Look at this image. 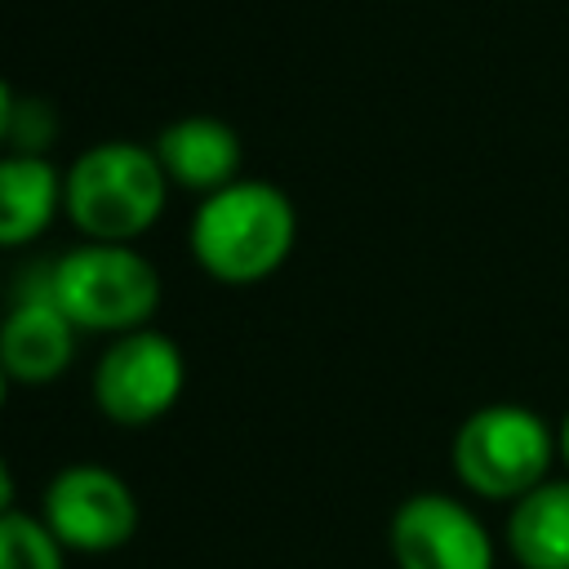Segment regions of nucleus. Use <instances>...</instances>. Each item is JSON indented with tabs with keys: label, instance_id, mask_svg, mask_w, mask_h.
<instances>
[{
	"label": "nucleus",
	"instance_id": "17",
	"mask_svg": "<svg viewBox=\"0 0 569 569\" xmlns=\"http://www.w3.org/2000/svg\"><path fill=\"white\" fill-rule=\"evenodd\" d=\"M9 387H13V382H9V373H4V365H0V409H4V400H9Z\"/></svg>",
	"mask_w": 569,
	"mask_h": 569
},
{
	"label": "nucleus",
	"instance_id": "3",
	"mask_svg": "<svg viewBox=\"0 0 569 569\" xmlns=\"http://www.w3.org/2000/svg\"><path fill=\"white\" fill-rule=\"evenodd\" d=\"M49 298L80 333H133L147 329L160 307V271L133 244L80 240L62 258H53L44 276Z\"/></svg>",
	"mask_w": 569,
	"mask_h": 569
},
{
	"label": "nucleus",
	"instance_id": "15",
	"mask_svg": "<svg viewBox=\"0 0 569 569\" xmlns=\"http://www.w3.org/2000/svg\"><path fill=\"white\" fill-rule=\"evenodd\" d=\"M13 498H18V480H13L9 458L0 453V516H4V511H13Z\"/></svg>",
	"mask_w": 569,
	"mask_h": 569
},
{
	"label": "nucleus",
	"instance_id": "5",
	"mask_svg": "<svg viewBox=\"0 0 569 569\" xmlns=\"http://www.w3.org/2000/svg\"><path fill=\"white\" fill-rule=\"evenodd\" d=\"M187 387V360L182 347L160 329H133L107 342V351L93 360V405L116 427H151L160 422Z\"/></svg>",
	"mask_w": 569,
	"mask_h": 569
},
{
	"label": "nucleus",
	"instance_id": "10",
	"mask_svg": "<svg viewBox=\"0 0 569 569\" xmlns=\"http://www.w3.org/2000/svg\"><path fill=\"white\" fill-rule=\"evenodd\" d=\"M62 213V169L49 156L0 151V249L40 240Z\"/></svg>",
	"mask_w": 569,
	"mask_h": 569
},
{
	"label": "nucleus",
	"instance_id": "12",
	"mask_svg": "<svg viewBox=\"0 0 569 569\" xmlns=\"http://www.w3.org/2000/svg\"><path fill=\"white\" fill-rule=\"evenodd\" d=\"M0 569H67V547L40 516L13 507L0 516Z\"/></svg>",
	"mask_w": 569,
	"mask_h": 569
},
{
	"label": "nucleus",
	"instance_id": "14",
	"mask_svg": "<svg viewBox=\"0 0 569 569\" xmlns=\"http://www.w3.org/2000/svg\"><path fill=\"white\" fill-rule=\"evenodd\" d=\"M13 107H18V93L9 89V80L0 76V147H9V124H13Z\"/></svg>",
	"mask_w": 569,
	"mask_h": 569
},
{
	"label": "nucleus",
	"instance_id": "13",
	"mask_svg": "<svg viewBox=\"0 0 569 569\" xmlns=\"http://www.w3.org/2000/svg\"><path fill=\"white\" fill-rule=\"evenodd\" d=\"M58 133V116L44 98H18L13 107V124H9V151H31L44 156L49 142Z\"/></svg>",
	"mask_w": 569,
	"mask_h": 569
},
{
	"label": "nucleus",
	"instance_id": "1",
	"mask_svg": "<svg viewBox=\"0 0 569 569\" xmlns=\"http://www.w3.org/2000/svg\"><path fill=\"white\" fill-rule=\"evenodd\" d=\"M298 240L293 200L267 178H236L200 196L187 244L196 267L218 284H258L276 276Z\"/></svg>",
	"mask_w": 569,
	"mask_h": 569
},
{
	"label": "nucleus",
	"instance_id": "6",
	"mask_svg": "<svg viewBox=\"0 0 569 569\" xmlns=\"http://www.w3.org/2000/svg\"><path fill=\"white\" fill-rule=\"evenodd\" d=\"M40 520L49 533L80 556H102L138 533V498L124 476L102 462L62 467L40 498Z\"/></svg>",
	"mask_w": 569,
	"mask_h": 569
},
{
	"label": "nucleus",
	"instance_id": "4",
	"mask_svg": "<svg viewBox=\"0 0 569 569\" xmlns=\"http://www.w3.org/2000/svg\"><path fill=\"white\" fill-rule=\"evenodd\" d=\"M449 462L458 485L471 498L485 502H516L533 485H542L556 467V427L516 400H493L471 409L453 440H449Z\"/></svg>",
	"mask_w": 569,
	"mask_h": 569
},
{
	"label": "nucleus",
	"instance_id": "8",
	"mask_svg": "<svg viewBox=\"0 0 569 569\" xmlns=\"http://www.w3.org/2000/svg\"><path fill=\"white\" fill-rule=\"evenodd\" d=\"M76 333L80 329L62 316V307L49 298V289L22 293L9 307V316L0 320V365H4L9 382L44 387V382L62 378L76 356Z\"/></svg>",
	"mask_w": 569,
	"mask_h": 569
},
{
	"label": "nucleus",
	"instance_id": "2",
	"mask_svg": "<svg viewBox=\"0 0 569 569\" xmlns=\"http://www.w3.org/2000/svg\"><path fill=\"white\" fill-rule=\"evenodd\" d=\"M169 173L156 147L107 138L84 147L62 169V213L84 240L133 244L147 236L169 204Z\"/></svg>",
	"mask_w": 569,
	"mask_h": 569
},
{
	"label": "nucleus",
	"instance_id": "9",
	"mask_svg": "<svg viewBox=\"0 0 569 569\" xmlns=\"http://www.w3.org/2000/svg\"><path fill=\"white\" fill-rule=\"evenodd\" d=\"M156 156H160V164H164L173 187L209 196V191H218V187L240 178L244 142L218 116H178V120H169L160 129Z\"/></svg>",
	"mask_w": 569,
	"mask_h": 569
},
{
	"label": "nucleus",
	"instance_id": "7",
	"mask_svg": "<svg viewBox=\"0 0 569 569\" xmlns=\"http://www.w3.org/2000/svg\"><path fill=\"white\" fill-rule=\"evenodd\" d=\"M396 569H493L498 547L485 520L453 493H409L387 525Z\"/></svg>",
	"mask_w": 569,
	"mask_h": 569
},
{
	"label": "nucleus",
	"instance_id": "16",
	"mask_svg": "<svg viewBox=\"0 0 569 569\" xmlns=\"http://www.w3.org/2000/svg\"><path fill=\"white\" fill-rule=\"evenodd\" d=\"M556 462H560L565 476H569V409H565V418L556 422Z\"/></svg>",
	"mask_w": 569,
	"mask_h": 569
},
{
	"label": "nucleus",
	"instance_id": "11",
	"mask_svg": "<svg viewBox=\"0 0 569 569\" xmlns=\"http://www.w3.org/2000/svg\"><path fill=\"white\" fill-rule=\"evenodd\" d=\"M502 547L520 569H569V476H547L507 507Z\"/></svg>",
	"mask_w": 569,
	"mask_h": 569
}]
</instances>
